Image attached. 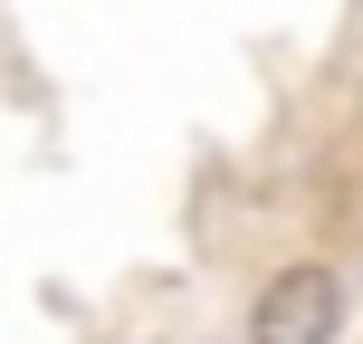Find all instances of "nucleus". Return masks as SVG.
<instances>
[{
    "instance_id": "f257e3e1",
    "label": "nucleus",
    "mask_w": 363,
    "mask_h": 344,
    "mask_svg": "<svg viewBox=\"0 0 363 344\" xmlns=\"http://www.w3.org/2000/svg\"><path fill=\"white\" fill-rule=\"evenodd\" d=\"M335 326H345L335 268H277L249 306V344H335Z\"/></svg>"
}]
</instances>
